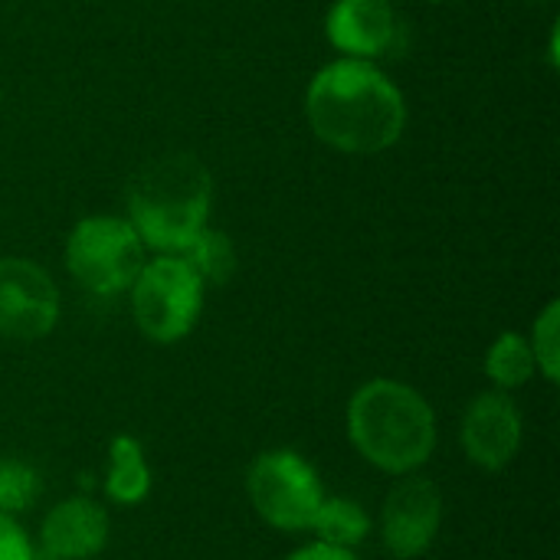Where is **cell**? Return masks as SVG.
Masks as SVG:
<instances>
[{"label":"cell","mask_w":560,"mask_h":560,"mask_svg":"<svg viewBox=\"0 0 560 560\" xmlns=\"http://www.w3.org/2000/svg\"><path fill=\"white\" fill-rule=\"evenodd\" d=\"M532 354L535 368L548 384H558L560 377V302H548L541 315L532 325Z\"/></svg>","instance_id":"17"},{"label":"cell","mask_w":560,"mask_h":560,"mask_svg":"<svg viewBox=\"0 0 560 560\" xmlns=\"http://www.w3.org/2000/svg\"><path fill=\"white\" fill-rule=\"evenodd\" d=\"M433 3H453V0H433Z\"/></svg>","instance_id":"20"},{"label":"cell","mask_w":560,"mask_h":560,"mask_svg":"<svg viewBox=\"0 0 560 560\" xmlns=\"http://www.w3.org/2000/svg\"><path fill=\"white\" fill-rule=\"evenodd\" d=\"M443 492L433 479L400 476L381 505V545L394 560H420L440 538Z\"/></svg>","instance_id":"7"},{"label":"cell","mask_w":560,"mask_h":560,"mask_svg":"<svg viewBox=\"0 0 560 560\" xmlns=\"http://www.w3.org/2000/svg\"><path fill=\"white\" fill-rule=\"evenodd\" d=\"M112 535V515L102 502L89 495H72L56 502L33 541L36 560H92L105 551Z\"/></svg>","instance_id":"11"},{"label":"cell","mask_w":560,"mask_h":560,"mask_svg":"<svg viewBox=\"0 0 560 560\" xmlns=\"http://www.w3.org/2000/svg\"><path fill=\"white\" fill-rule=\"evenodd\" d=\"M374 532V522L368 515V509L354 499L345 495H325L315 522L308 528V535H315V541L341 548V551H358Z\"/></svg>","instance_id":"13"},{"label":"cell","mask_w":560,"mask_h":560,"mask_svg":"<svg viewBox=\"0 0 560 560\" xmlns=\"http://www.w3.org/2000/svg\"><path fill=\"white\" fill-rule=\"evenodd\" d=\"M203 292L207 285L184 262V256L161 253L158 259L141 266L128 289L131 318L148 341L174 345L197 328L203 312Z\"/></svg>","instance_id":"4"},{"label":"cell","mask_w":560,"mask_h":560,"mask_svg":"<svg viewBox=\"0 0 560 560\" xmlns=\"http://www.w3.org/2000/svg\"><path fill=\"white\" fill-rule=\"evenodd\" d=\"M482 368H486V377L492 381V387L495 390H505V394L525 387L538 374L532 345L518 331H502L492 341V348L486 351V364Z\"/></svg>","instance_id":"14"},{"label":"cell","mask_w":560,"mask_h":560,"mask_svg":"<svg viewBox=\"0 0 560 560\" xmlns=\"http://www.w3.org/2000/svg\"><path fill=\"white\" fill-rule=\"evenodd\" d=\"M151 482L154 479H151L144 446L131 433H118L105 453V476H102L105 499L121 509L141 505L151 495Z\"/></svg>","instance_id":"12"},{"label":"cell","mask_w":560,"mask_h":560,"mask_svg":"<svg viewBox=\"0 0 560 560\" xmlns=\"http://www.w3.org/2000/svg\"><path fill=\"white\" fill-rule=\"evenodd\" d=\"M328 39L348 59H387L407 49V20L390 0H335L325 20Z\"/></svg>","instance_id":"10"},{"label":"cell","mask_w":560,"mask_h":560,"mask_svg":"<svg viewBox=\"0 0 560 560\" xmlns=\"http://www.w3.org/2000/svg\"><path fill=\"white\" fill-rule=\"evenodd\" d=\"M144 262L141 236L128 220L118 217H85L66 240V266L92 295L128 292Z\"/></svg>","instance_id":"6"},{"label":"cell","mask_w":560,"mask_h":560,"mask_svg":"<svg viewBox=\"0 0 560 560\" xmlns=\"http://www.w3.org/2000/svg\"><path fill=\"white\" fill-rule=\"evenodd\" d=\"M39 499V472L23 459H0V512L20 518Z\"/></svg>","instance_id":"16"},{"label":"cell","mask_w":560,"mask_h":560,"mask_svg":"<svg viewBox=\"0 0 560 560\" xmlns=\"http://www.w3.org/2000/svg\"><path fill=\"white\" fill-rule=\"evenodd\" d=\"M213 180L194 154H161L128 184V223L144 246L180 256L207 226Z\"/></svg>","instance_id":"3"},{"label":"cell","mask_w":560,"mask_h":560,"mask_svg":"<svg viewBox=\"0 0 560 560\" xmlns=\"http://www.w3.org/2000/svg\"><path fill=\"white\" fill-rule=\"evenodd\" d=\"M246 499L262 525L282 535H302L312 528L325 499L318 469L295 450H266L246 472Z\"/></svg>","instance_id":"5"},{"label":"cell","mask_w":560,"mask_h":560,"mask_svg":"<svg viewBox=\"0 0 560 560\" xmlns=\"http://www.w3.org/2000/svg\"><path fill=\"white\" fill-rule=\"evenodd\" d=\"M282 560H358V555L331 548V545H322V541H308V545L295 548L292 555H285Z\"/></svg>","instance_id":"19"},{"label":"cell","mask_w":560,"mask_h":560,"mask_svg":"<svg viewBox=\"0 0 560 560\" xmlns=\"http://www.w3.org/2000/svg\"><path fill=\"white\" fill-rule=\"evenodd\" d=\"M345 430L354 453L394 479L420 472L440 443L436 410L430 400L394 377H374L351 394Z\"/></svg>","instance_id":"2"},{"label":"cell","mask_w":560,"mask_h":560,"mask_svg":"<svg viewBox=\"0 0 560 560\" xmlns=\"http://www.w3.org/2000/svg\"><path fill=\"white\" fill-rule=\"evenodd\" d=\"M522 440H525V420L512 394L486 390L469 400L459 423V443L476 469L482 472L509 469L522 453Z\"/></svg>","instance_id":"9"},{"label":"cell","mask_w":560,"mask_h":560,"mask_svg":"<svg viewBox=\"0 0 560 560\" xmlns=\"http://www.w3.org/2000/svg\"><path fill=\"white\" fill-rule=\"evenodd\" d=\"M305 115L312 131L345 154H377L397 144L407 125L400 89L364 59H338L315 72Z\"/></svg>","instance_id":"1"},{"label":"cell","mask_w":560,"mask_h":560,"mask_svg":"<svg viewBox=\"0 0 560 560\" xmlns=\"http://www.w3.org/2000/svg\"><path fill=\"white\" fill-rule=\"evenodd\" d=\"M0 560H36V548L26 528L3 512H0Z\"/></svg>","instance_id":"18"},{"label":"cell","mask_w":560,"mask_h":560,"mask_svg":"<svg viewBox=\"0 0 560 560\" xmlns=\"http://www.w3.org/2000/svg\"><path fill=\"white\" fill-rule=\"evenodd\" d=\"M59 322V289L30 259H0V338L39 341Z\"/></svg>","instance_id":"8"},{"label":"cell","mask_w":560,"mask_h":560,"mask_svg":"<svg viewBox=\"0 0 560 560\" xmlns=\"http://www.w3.org/2000/svg\"><path fill=\"white\" fill-rule=\"evenodd\" d=\"M180 256L200 276L203 285H226L233 279V272H236V246H233V240L226 233H220V230H210V226H203Z\"/></svg>","instance_id":"15"}]
</instances>
